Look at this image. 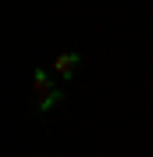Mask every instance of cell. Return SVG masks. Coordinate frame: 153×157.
Here are the masks:
<instances>
[{
	"instance_id": "obj_2",
	"label": "cell",
	"mask_w": 153,
	"mask_h": 157,
	"mask_svg": "<svg viewBox=\"0 0 153 157\" xmlns=\"http://www.w3.org/2000/svg\"><path fill=\"white\" fill-rule=\"evenodd\" d=\"M54 89H57V86L50 82V75H47L43 68L32 71V93H36V97H47V93H54Z\"/></svg>"
},
{
	"instance_id": "obj_1",
	"label": "cell",
	"mask_w": 153,
	"mask_h": 157,
	"mask_svg": "<svg viewBox=\"0 0 153 157\" xmlns=\"http://www.w3.org/2000/svg\"><path fill=\"white\" fill-rule=\"evenodd\" d=\"M78 64H82V54H78V50H68V54H61V57L54 61V71H57L61 78H71L78 71Z\"/></svg>"
},
{
	"instance_id": "obj_3",
	"label": "cell",
	"mask_w": 153,
	"mask_h": 157,
	"mask_svg": "<svg viewBox=\"0 0 153 157\" xmlns=\"http://www.w3.org/2000/svg\"><path fill=\"white\" fill-rule=\"evenodd\" d=\"M61 97H64L61 89H54V93H47V97H36V107H39V111H50L54 104H61Z\"/></svg>"
}]
</instances>
